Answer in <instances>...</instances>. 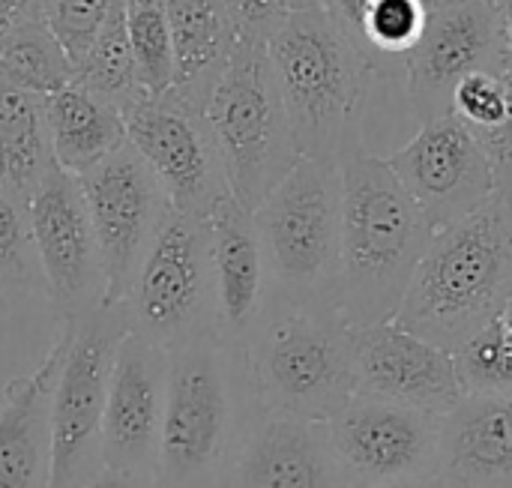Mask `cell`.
I'll return each instance as SVG.
<instances>
[{"label":"cell","instance_id":"8d00e7d4","mask_svg":"<svg viewBox=\"0 0 512 488\" xmlns=\"http://www.w3.org/2000/svg\"><path fill=\"white\" fill-rule=\"evenodd\" d=\"M498 15V72L512 75V0H492Z\"/></svg>","mask_w":512,"mask_h":488},{"label":"cell","instance_id":"44dd1931","mask_svg":"<svg viewBox=\"0 0 512 488\" xmlns=\"http://www.w3.org/2000/svg\"><path fill=\"white\" fill-rule=\"evenodd\" d=\"M63 339L42 363L9 381L0 408V488H51V393Z\"/></svg>","mask_w":512,"mask_h":488},{"label":"cell","instance_id":"74e56055","mask_svg":"<svg viewBox=\"0 0 512 488\" xmlns=\"http://www.w3.org/2000/svg\"><path fill=\"white\" fill-rule=\"evenodd\" d=\"M33 0H0V36L6 33V27L30 6Z\"/></svg>","mask_w":512,"mask_h":488},{"label":"cell","instance_id":"ab89813d","mask_svg":"<svg viewBox=\"0 0 512 488\" xmlns=\"http://www.w3.org/2000/svg\"><path fill=\"white\" fill-rule=\"evenodd\" d=\"M498 321H501V327H504V336H507V342H510V348H512V300H510V306L504 309V315H501Z\"/></svg>","mask_w":512,"mask_h":488},{"label":"cell","instance_id":"d6a6232c","mask_svg":"<svg viewBox=\"0 0 512 488\" xmlns=\"http://www.w3.org/2000/svg\"><path fill=\"white\" fill-rule=\"evenodd\" d=\"M504 78H507V96H510L507 114L495 129L474 132V138L480 141L483 153L489 156V165L495 174V192L504 198H512V75L504 72Z\"/></svg>","mask_w":512,"mask_h":488},{"label":"cell","instance_id":"52a82bcc","mask_svg":"<svg viewBox=\"0 0 512 488\" xmlns=\"http://www.w3.org/2000/svg\"><path fill=\"white\" fill-rule=\"evenodd\" d=\"M204 117L231 195L246 210H255L300 162V147L264 42H237L204 105Z\"/></svg>","mask_w":512,"mask_h":488},{"label":"cell","instance_id":"836d02e7","mask_svg":"<svg viewBox=\"0 0 512 488\" xmlns=\"http://www.w3.org/2000/svg\"><path fill=\"white\" fill-rule=\"evenodd\" d=\"M240 39L267 42V36L288 18L294 9L291 0H225Z\"/></svg>","mask_w":512,"mask_h":488},{"label":"cell","instance_id":"60d3db41","mask_svg":"<svg viewBox=\"0 0 512 488\" xmlns=\"http://www.w3.org/2000/svg\"><path fill=\"white\" fill-rule=\"evenodd\" d=\"M318 3H321V0H291L294 9H300V6H318Z\"/></svg>","mask_w":512,"mask_h":488},{"label":"cell","instance_id":"f35d334b","mask_svg":"<svg viewBox=\"0 0 512 488\" xmlns=\"http://www.w3.org/2000/svg\"><path fill=\"white\" fill-rule=\"evenodd\" d=\"M372 488H447V483L438 474H432V477H420V480H402V483H387V486Z\"/></svg>","mask_w":512,"mask_h":488},{"label":"cell","instance_id":"ba28073f","mask_svg":"<svg viewBox=\"0 0 512 488\" xmlns=\"http://www.w3.org/2000/svg\"><path fill=\"white\" fill-rule=\"evenodd\" d=\"M129 336L123 303L102 300L63 324V357L51 393V488H81L102 471V414L111 366Z\"/></svg>","mask_w":512,"mask_h":488},{"label":"cell","instance_id":"cb8c5ba5","mask_svg":"<svg viewBox=\"0 0 512 488\" xmlns=\"http://www.w3.org/2000/svg\"><path fill=\"white\" fill-rule=\"evenodd\" d=\"M54 168L45 96L0 75V174L30 198Z\"/></svg>","mask_w":512,"mask_h":488},{"label":"cell","instance_id":"9c48e42d","mask_svg":"<svg viewBox=\"0 0 512 488\" xmlns=\"http://www.w3.org/2000/svg\"><path fill=\"white\" fill-rule=\"evenodd\" d=\"M120 303L129 333L159 348L216 333L210 219L168 210Z\"/></svg>","mask_w":512,"mask_h":488},{"label":"cell","instance_id":"d590c367","mask_svg":"<svg viewBox=\"0 0 512 488\" xmlns=\"http://www.w3.org/2000/svg\"><path fill=\"white\" fill-rule=\"evenodd\" d=\"M81 488H159V483H156V474L102 468L96 477H90Z\"/></svg>","mask_w":512,"mask_h":488},{"label":"cell","instance_id":"d4e9b609","mask_svg":"<svg viewBox=\"0 0 512 488\" xmlns=\"http://www.w3.org/2000/svg\"><path fill=\"white\" fill-rule=\"evenodd\" d=\"M0 75L39 96H51L72 84V63L45 24L36 0L0 36Z\"/></svg>","mask_w":512,"mask_h":488},{"label":"cell","instance_id":"ffe728a7","mask_svg":"<svg viewBox=\"0 0 512 488\" xmlns=\"http://www.w3.org/2000/svg\"><path fill=\"white\" fill-rule=\"evenodd\" d=\"M447 488H512V393L465 396L441 432Z\"/></svg>","mask_w":512,"mask_h":488},{"label":"cell","instance_id":"7a4b0ae2","mask_svg":"<svg viewBox=\"0 0 512 488\" xmlns=\"http://www.w3.org/2000/svg\"><path fill=\"white\" fill-rule=\"evenodd\" d=\"M512 300V198L492 195L471 216L435 231L396 324L444 351L495 324Z\"/></svg>","mask_w":512,"mask_h":488},{"label":"cell","instance_id":"b9f144b4","mask_svg":"<svg viewBox=\"0 0 512 488\" xmlns=\"http://www.w3.org/2000/svg\"><path fill=\"white\" fill-rule=\"evenodd\" d=\"M426 3H435V0H426Z\"/></svg>","mask_w":512,"mask_h":488},{"label":"cell","instance_id":"9a60e30c","mask_svg":"<svg viewBox=\"0 0 512 488\" xmlns=\"http://www.w3.org/2000/svg\"><path fill=\"white\" fill-rule=\"evenodd\" d=\"M405 93L420 123L453 114L456 87L498 69V15L492 0H435L420 42L405 60Z\"/></svg>","mask_w":512,"mask_h":488},{"label":"cell","instance_id":"7402d4cb","mask_svg":"<svg viewBox=\"0 0 512 488\" xmlns=\"http://www.w3.org/2000/svg\"><path fill=\"white\" fill-rule=\"evenodd\" d=\"M174 45V93L204 108L240 33L225 0H162Z\"/></svg>","mask_w":512,"mask_h":488},{"label":"cell","instance_id":"484cf974","mask_svg":"<svg viewBox=\"0 0 512 488\" xmlns=\"http://www.w3.org/2000/svg\"><path fill=\"white\" fill-rule=\"evenodd\" d=\"M72 84L105 99L117 111L135 102L144 90L138 84L135 57L126 30V0H111L108 18L87 48V54L72 66Z\"/></svg>","mask_w":512,"mask_h":488},{"label":"cell","instance_id":"2e32d148","mask_svg":"<svg viewBox=\"0 0 512 488\" xmlns=\"http://www.w3.org/2000/svg\"><path fill=\"white\" fill-rule=\"evenodd\" d=\"M168 399V351L129 333L111 366L102 414V468L156 474Z\"/></svg>","mask_w":512,"mask_h":488},{"label":"cell","instance_id":"8fae6325","mask_svg":"<svg viewBox=\"0 0 512 488\" xmlns=\"http://www.w3.org/2000/svg\"><path fill=\"white\" fill-rule=\"evenodd\" d=\"M105 270V300H123L171 204L150 165L126 141L78 177Z\"/></svg>","mask_w":512,"mask_h":488},{"label":"cell","instance_id":"f546056e","mask_svg":"<svg viewBox=\"0 0 512 488\" xmlns=\"http://www.w3.org/2000/svg\"><path fill=\"white\" fill-rule=\"evenodd\" d=\"M453 366L462 396L512 393V348L504 336L501 321L489 324L462 348H456Z\"/></svg>","mask_w":512,"mask_h":488},{"label":"cell","instance_id":"603a6c76","mask_svg":"<svg viewBox=\"0 0 512 488\" xmlns=\"http://www.w3.org/2000/svg\"><path fill=\"white\" fill-rule=\"evenodd\" d=\"M51 150L60 171L81 177L126 144L123 114L78 84L45 96Z\"/></svg>","mask_w":512,"mask_h":488},{"label":"cell","instance_id":"8992f818","mask_svg":"<svg viewBox=\"0 0 512 488\" xmlns=\"http://www.w3.org/2000/svg\"><path fill=\"white\" fill-rule=\"evenodd\" d=\"M270 294L342 309V171L300 156L252 210Z\"/></svg>","mask_w":512,"mask_h":488},{"label":"cell","instance_id":"4316f807","mask_svg":"<svg viewBox=\"0 0 512 488\" xmlns=\"http://www.w3.org/2000/svg\"><path fill=\"white\" fill-rule=\"evenodd\" d=\"M426 18V0H369L360 21L357 48L375 63V69H381L384 60L405 63L423 36Z\"/></svg>","mask_w":512,"mask_h":488},{"label":"cell","instance_id":"4dcf8cb0","mask_svg":"<svg viewBox=\"0 0 512 488\" xmlns=\"http://www.w3.org/2000/svg\"><path fill=\"white\" fill-rule=\"evenodd\" d=\"M36 6L45 24L51 27L54 39L66 51L69 63L75 66L99 36L111 0H36Z\"/></svg>","mask_w":512,"mask_h":488},{"label":"cell","instance_id":"3957f363","mask_svg":"<svg viewBox=\"0 0 512 488\" xmlns=\"http://www.w3.org/2000/svg\"><path fill=\"white\" fill-rule=\"evenodd\" d=\"M342 312L351 327L396 318L435 228L384 156L366 147L342 162Z\"/></svg>","mask_w":512,"mask_h":488},{"label":"cell","instance_id":"e0dca14e","mask_svg":"<svg viewBox=\"0 0 512 488\" xmlns=\"http://www.w3.org/2000/svg\"><path fill=\"white\" fill-rule=\"evenodd\" d=\"M357 396L447 417L465 396L453 354L402 330L396 321L354 327Z\"/></svg>","mask_w":512,"mask_h":488},{"label":"cell","instance_id":"5bb4252c","mask_svg":"<svg viewBox=\"0 0 512 488\" xmlns=\"http://www.w3.org/2000/svg\"><path fill=\"white\" fill-rule=\"evenodd\" d=\"M384 159L435 231L471 216L495 195L489 156L456 114L423 123L405 147Z\"/></svg>","mask_w":512,"mask_h":488},{"label":"cell","instance_id":"277c9868","mask_svg":"<svg viewBox=\"0 0 512 488\" xmlns=\"http://www.w3.org/2000/svg\"><path fill=\"white\" fill-rule=\"evenodd\" d=\"M264 45L300 156L339 165L363 147L378 69L330 15L321 6L291 9Z\"/></svg>","mask_w":512,"mask_h":488},{"label":"cell","instance_id":"1f68e13d","mask_svg":"<svg viewBox=\"0 0 512 488\" xmlns=\"http://www.w3.org/2000/svg\"><path fill=\"white\" fill-rule=\"evenodd\" d=\"M507 78L498 69H483L468 75L453 93V114L471 129L486 132L495 129L507 114Z\"/></svg>","mask_w":512,"mask_h":488},{"label":"cell","instance_id":"4fadbf2b","mask_svg":"<svg viewBox=\"0 0 512 488\" xmlns=\"http://www.w3.org/2000/svg\"><path fill=\"white\" fill-rule=\"evenodd\" d=\"M42 291L63 327L105 300V270L78 177L54 168L30 195Z\"/></svg>","mask_w":512,"mask_h":488},{"label":"cell","instance_id":"30bf717a","mask_svg":"<svg viewBox=\"0 0 512 488\" xmlns=\"http://www.w3.org/2000/svg\"><path fill=\"white\" fill-rule=\"evenodd\" d=\"M120 114L126 141L162 183L171 210L210 216V210L231 195L204 108L168 90L159 96L141 93Z\"/></svg>","mask_w":512,"mask_h":488},{"label":"cell","instance_id":"e575fe53","mask_svg":"<svg viewBox=\"0 0 512 488\" xmlns=\"http://www.w3.org/2000/svg\"><path fill=\"white\" fill-rule=\"evenodd\" d=\"M318 6L330 15V21H333L339 30L357 45L360 21H363V12H366L369 0H321Z\"/></svg>","mask_w":512,"mask_h":488},{"label":"cell","instance_id":"ac0fdd59","mask_svg":"<svg viewBox=\"0 0 512 488\" xmlns=\"http://www.w3.org/2000/svg\"><path fill=\"white\" fill-rule=\"evenodd\" d=\"M228 488H348L327 423L258 414Z\"/></svg>","mask_w":512,"mask_h":488},{"label":"cell","instance_id":"f1b7e54d","mask_svg":"<svg viewBox=\"0 0 512 488\" xmlns=\"http://www.w3.org/2000/svg\"><path fill=\"white\" fill-rule=\"evenodd\" d=\"M0 288L42 291L30 198L0 174Z\"/></svg>","mask_w":512,"mask_h":488},{"label":"cell","instance_id":"5b68a950","mask_svg":"<svg viewBox=\"0 0 512 488\" xmlns=\"http://www.w3.org/2000/svg\"><path fill=\"white\" fill-rule=\"evenodd\" d=\"M240 348L264 414L327 423L357 396L354 327L339 306L270 294Z\"/></svg>","mask_w":512,"mask_h":488},{"label":"cell","instance_id":"83f0119b","mask_svg":"<svg viewBox=\"0 0 512 488\" xmlns=\"http://www.w3.org/2000/svg\"><path fill=\"white\" fill-rule=\"evenodd\" d=\"M126 30L141 90L168 93L174 87V45L162 0H126Z\"/></svg>","mask_w":512,"mask_h":488},{"label":"cell","instance_id":"7c38bea8","mask_svg":"<svg viewBox=\"0 0 512 488\" xmlns=\"http://www.w3.org/2000/svg\"><path fill=\"white\" fill-rule=\"evenodd\" d=\"M330 447L348 488H372L438 474L444 417L354 396L327 420Z\"/></svg>","mask_w":512,"mask_h":488},{"label":"cell","instance_id":"d6986e66","mask_svg":"<svg viewBox=\"0 0 512 488\" xmlns=\"http://www.w3.org/2000/svg\"><path fill=\"white\" fill-rule=\"evenodd\" d=\"M207 219L216 288V333L240 345L270 297L261 237L252 210H246L234 195H225Z\"/></svg>","mask_w":512,"mask_h":488},{"label":"cell","instance_id":"6da1fadb","mask_svg":"<svg viewBox=\"0 0 512 488\" xmlns=\"http://www.w3.org/2000/svg\"><path fill=\"white\" fill-rule=\"evenodd\" d=\"M168 351V399L159 438V488H228L240 447L258 420L243 348L201 333Z\"/></svg>","mask_w":512,"mask_h":488}]
</instances>
